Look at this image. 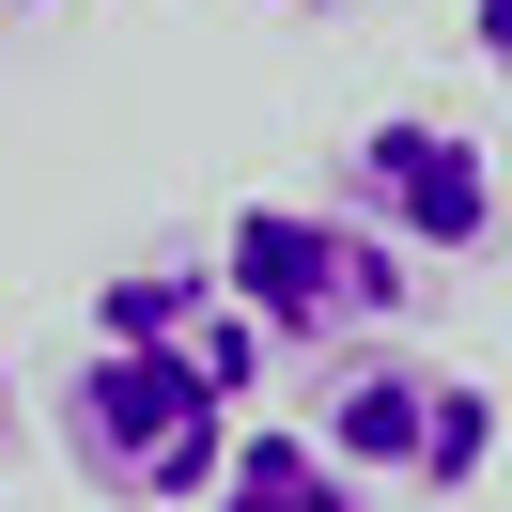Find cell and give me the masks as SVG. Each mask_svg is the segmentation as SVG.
<instances>
[{
	"label": "cell",
	"mask_w": 512,
	"mask_h": 512,
	"mask_svg": "<svg viewBox=\"0 0 512 512\" xmlns=\"http://www.w3.org/2000/svg\"><path fill=\"white\" fill-rule=\"evenodd\" d=\"M342 202L388 233L404 264H481L497 249V156H481L466 125H435V109H373L357 125V156H342Z\"/></svg>",
	"instance_id": "cell-4"
},
{
	"label": "cell",
	"mask_w": 512,
	"mask_h": 512,
	"mask_svg": "<svg viewBox=\"0 0 512 512\" xmlns=\"http://www.w3.org/2000/svg\"><path fill=\"white\" fill-rule=\"evenodd\" d=\"M264 16H342V0H264Z\"/></svg>",
	"instance_id": "cell-9"
},
{
	"label": "cell",
	"mask_w": 512,
	"mask_h": 512,
	"mask_svg": "<svg viewBox=\"0 0 512 512\" xmlns=\"http://www.w3.org/2000/svg\"><path fill=\"white\" fill-rule=\"evenodd\" d=\"M63 450H78V481L125 497V512H202L218 466H233V404L202 373H171V357H140V342H78Z\"/></svg>",
	"instance_id": "cell-2"
},
{
	"label": "cell",
	"mask_w": 512,
	"mask_h": 512,
	"mask_svg": "<svg viewBox=\"0 0 512 512\" xmlns=\"http://www.w3.org/2000/svg\"><path fill=\"white\" fill-rule=\"evenodd\" d=\"M0 450H16V342H0Z\"/></svg>",
	"instance_id": "cell-8"
},
{
	"label": "cell",
	"mask_w": 512,
	"mask_h": 512,
	"mask_svg": "<svg viewBox=\"0 0 512 512\" xmlns=\"http://www.w3.org/2000/svg\"><path fill=\"white\" fill-rule=\"evenodd\" d=\"M466 47H481V78H512V0H466Z\"/></svg>",
	"instance_id": "cell-7"
},
{
	"label": "cell",
	"mask_w": 512,
	"mask_h": 512,
	"mask_svg": "<svg viewBox=\"0 0 512 512\" xmlns=\"http://www.w3.org/2000/svg\"><path fill=\"white\" fill-rule=\"evenodd\" d=\"M94 342L171 357V373H202L218 404H264V357H280L249 311H233L218 264H125V280H94Z\"/></svg>",
	"instance_id": "cell-5"
},
{
	"label": "cell",
	"mask_w": 512,
	"mask_h": 512,
	"mask_svg": "<svg viewBox=\"0 0 512 512\" xmlns=\"http://www.w3.org/2000/svg\"><path fill=\"white\" fill-rule=\"evenodd\" d=\"M311 435L342 450L357 481H388V497H466L481 466H497V388L481 373H450V357H404V342H357V357H326V388H311Z\"/></svg>",
	"instance_id": "cell-3"
},
{
	"label": "cell",
	"mask_w": 512,
	"mask_h": 512,
	"mask_svg": "<svg viewBox=\"0 0 512 512\" xmlns=\"http://www.w3.org/2000/svg\"><path fill=\"white\" fill-rule=\"evenodd\" d=\"M0 16H47V0H0Z\"/></svg>",
	"instance_id": "cell-10"
},
{
	"label": "cell",
	"mask_w": 512,
	"mask_h": 512,
	"mask_svg": "<svg viewBox=\"0 0 512 512\" xmlns=\"http://www.w3.org/2000/svg\"><path fill=\"white\" fill-rule=\"evenodd\" d=\"M218 280L280 357H357L419 311V264L388 249L357 202H233L218 218Z\"/></svg>",
	"instance_id": "cell-1"
},
{
	"label": "cell",
	"mask_w": 512,
	"mask_h": 512,
	"mask_svg": "<svg viewBox=\"0 0 512 512\" xmlns=\"http://www.w3.org/2000/svg\"><path fill=\"white\" fill-rule=\"evenodd\" d=\"M357 497H373V481H357L311 419H264V435H233V466H218L202 512H357Z\"/></svg>",
	"instance_id": "cell-6"
}]
</instances>
